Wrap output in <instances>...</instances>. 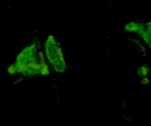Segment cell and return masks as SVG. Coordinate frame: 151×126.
Segmentation results:
<instances>
[{"mask_svg":"<svg viewBox=\"0 0 151 126\" xmlns=\"http://www.w3.org/2000/svg\"><path fill=\"white\" fill-rule=\"evenodd\" d=\"M10 72L21 74L25 77L35 75H47L48 69L45 64L42 54L37 48L35 44L26 47L16 58V60L10 68Z\"/></svg>","mask_w":151,"mask_h":126,"instance_id":"obj_1","label":"cell"},{"mask_svg":"<svg viewBox=\"0 0 151 126\" xmlns=\"http://www.w3.org/2000/svg\"><path fill=\"white\" fill-rule=\"evenodd\" d=\"M45 50L47 59L57 72H63L66 64L63 58L60 46L52 36H50L45 43Z\"/></svg>","mask_w":151,"mask_h":126,"instance_id":"obj_2","label":"cell"},{"mask_svg":"<svg viewBox=\"0 0 151 126\" xmlns=\"http://www.w3.org/2000/svg\"><path fill=\"white\" fill-rule=\"evenodd\" d=\"M126 29L129 31L139 34L147 44L151 47V23L139 24L131 23L127 25Z\"/></svg>","mask_w":151,"mask_h":126,"instance_id":"obj_3","label":"cell"}]
</instances>
